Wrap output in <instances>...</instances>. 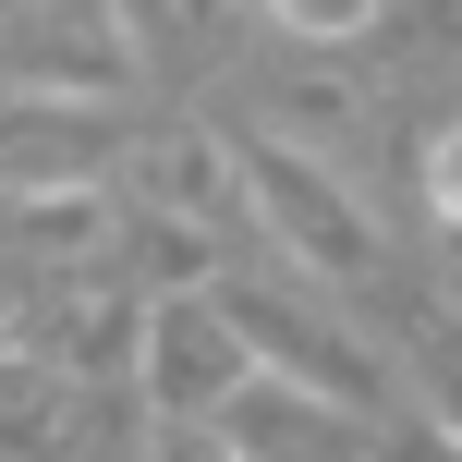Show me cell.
I'll return each mask as SVG.
<instances>
[{
  "mask_svg": "<svg viewBox=\"0 0 462 462\" xmlns=\"http://www.w3.org/2000/svg\"><path fill=\"white\" fill-rule=\"evenodd\" d=\"M439 208H462V146H450V171H439Z\"/></svg>",
  "mask_w": 462,
  "mask_h": 462,
  "instance_id": "cell-2",
  "label": "cell"
},
{
  "mask_svg": "<svg viewBox=\"0 0 462 462\" xmlns=\"http://www.w3.org/2000/svg\"><path fill=\"white\" fill-rule=\"evenodd\" d=\"M280 13H304V24H353L365 0H280Z\"/></svg>",
  "mask_w": 462,
  "mask_h": 462,
  "instance_id": "cell-1",
  "label": "cell"
}]
</instances>
